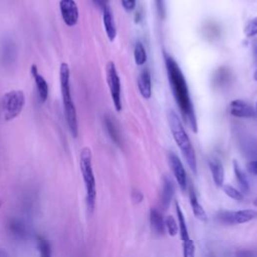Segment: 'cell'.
Instances as JSON below:
<instances>
[{
    "label": "cell",
    "mask_w": 257,
    "mask_h": 257,
    "mask_svg": "<svg viewBox=\"0 0 257 257\" xmlns=\"http://www.w3.org/2000/svg\"><path fill=\"white\" fill-rule=\"evenodd\" d=\"M165 64L170 88L180 110L182 119L193 133H198L197 118L184 74L176 60L167 55L165 56Z\"/></svg>",
    "instance_id": "6da1fadb"
},
{
    "label": "cell",
    "mask_w": 257,
    "mask_h": 257,
    "mask_svg": "<svg viewBox=\"0 0 257 257\" xmlns=\"http://www.w3.org/2000/svg\"><path fill=\"white\" fill-rule=\"evenodd\" d=\"M167 118H168L169 128L171 130V133H172V136H173V138L178 148L182 152V155L184 159L186 160L188 166H189L192 172L196 175L197 174V160H196L195 150L190 141L189 136H188L184 126L182 125L180 117L175 111L169 110L167 113Z\"/></svg>",
    "instance_id": "7a4b0ae2"
},
{
    "label": "cell",
    "mask_w": 257,
    "mask_h": 257,
    "mask_svg": "<svg viewBox=\"0 0 257 257\" xmlns=\"http://www.w3.org/2000/svg\"><path fill=\"white\" fill-rule=\"evenodd\" d=\"M59 82L67 127L74 138H77L79 135L78 115L71 91V71L66 62H62L59 66Z\"/></svg>",
    "instance_id": "3957f363"
},
{
    "label": "cell",
    "mask_w": 257,
    "mask_h": 257,
    "mask_svg": "<svg viewBox=\"0 0 257 257\" xmlns=\"http://www.w3.org/2000/svg\"><path fill=\"white\" fill-rule=\"evenodd\" d=\"M79 167L85 187V202L88 210L93 213L97 201V185L93 169V155L89 147H84L79 155Z\"/></svg>",
    "instance_id": "277c9868"
},
{
    "label": "cell",
    "mask_w": 257,
    "mask_h": 257,
    "mask_svg": "<svg viewBox=\"0 0 257 257\" xmlns=\"http://www.w3.org/2000/svg\"><path fill=\"white\" fill-rule=\"evenodd\" d=\"M25 105V96L21 90H13L6 93L1 99V115L5 121L19 117Z\"/></svg>",
    "instance_id": "5b68a950"
},
{
    "label": "cell",
    "mask_w": 257,
    "mask_h": 257,
    "mask_svg": "<svg viewBox=\"0 0 257 257\" xmlns=\"http://www.w3.org/2000/svg\"><path fill=\"white\" fill-rule=\"evenodd\" d=\"M257 218V211L253 209H244L239 211H219L215 220L222 225H238L244 224Z\"/></svg>",
    "instance_id": "8992f818"
},
{
    "label": "cell",
    "mask_w": 257,
    "mask_h": 257,
    "mask_svg": "<svg viewBox=\"0 0 257 257\" xmlns=\"http://www.w3.org/2000/svg\"><path fill=\"white\" fill-rule=\"evenodd\" d=\"M107 82L110 89L111 97L116 111L121 112L122 110V98H121V79H119L116 64L113 61H109L106 68Z\"/></svg>",
    "instance_id": "52a82bcc"
},
{
    "label": "cell",
    "mask_w": 257,
    "mask_h": 257,
    "mask_svg": "<svg viewBox=\"0 0 257 257\" xmlns=\"http://www.w3.org/2000/svg\"><path fill=\"white\" fill-rule=\"evenodd\" d=\"M59 10L62 20L67 26L73 27L78 23L79 11L75 0H60Z\"/></svg>",
    "instance_id": "ba28073f"
},
{
    "label": "cell",
    "mask_w": 257,
    "mask_h": 257,
    "mask_svg": "<svg viewBox=\"0 0 257 257\" xmlns=\"http://www.w3.org/2000/svg\"><path fill=\"white\" fill-rule=\"evenodd\" d=\"M168 161H169V166L171 170H172V172L175 176V179L178 185L181 188V190L185 192L188 188V177H187L186 170L180 158L176 155L175 153H169Z\"/></svg>",
    "instance_id": "9c48e42d"
},
{
    "label": "cell",
    "mask_w": 257,
    "mask_h": 257,
    "mask_svg": "<svg viewBox=\"0 0 257 257\" xmlns=\"http://www.w3.org/2000/svg\"><path fill=\"white\" fill-rule=\"evenodd\" d=\"M228 111L231 116L239 119L257 118V112L255 111V108L242 99L232 100L228 107Z\"/></svg>",
    "instance_id": "30bf717a"
},
{
    "label": "cell",
    "mask_w": 257,
    "mask_h": 257,
    "mask_svg": "<svg viewBox=\"0 0 257 257\" xmlns=\"http://www.w3.org/2000/svg\"><path fill=\"white\" fill-rule=\"evenodd\" d=\"M30 73H31V76H32L34 81H36L40 99L42 102H44L48 98V92H49L48 83L45 80V79L39 73L38 66L36 64H32L30 66Z\"/></svg>",
    "instance_id": "8fae6325"
},
{
    "label": "cell",
    "mask_w": 257,
    "mask_h": 257,
    "mask_svg": "<svg viewBox=\"0 0 257 257\" xmlns=\"http://www.w3.org/2000/svg\"><path fill=\"white\" fill-rule=\"evenodd\" d=\"M102 22H104L105 31L109 40L113 42L117 38V26L110 6H107L105 9H102Z\"/></svg>",
    "instance_id": "7c38bea8"
},
{
    "label": "cell",
    "mask_w": 257,
    "mask_h": 257,
    "mask_svg": "<svg viewBox=\"0 0 257 257\" xmlns=\"http://www.w3.org/2000/svg\"><path fill=\"white\" fill-rule=\"evenodd\" d=\"M150 223L153 232L157 236H163L165 234L166 225H165V219L162 213L156 209L152 208L150 211Z\"/></svg>",
    "instance_id": "4fadbf2b"
},
{
    "label": "cell",
    "mask_w": 257,
    "mask_h": 257,
    "mask_svg": "<svg viewBox=\"0 0 257 257\" xmlns=\"http://www.w3.org/2000/svg\"><path fill=\"white\" fill-rule=\"evenodd\" d=\"M175 187L173 181L170 177L165 176L163 179V186H162V193H161V203L162 207L166 210L170 206L174 196Z\"/></svg>",
    "instance_id": "5bb4252c"
},
{
    "label": "cell",
    "mask_w": 257,
    "mask_h": 257,
    "mask_svg": "<svg viewBox=\"0 0 257 257\" xmlns=\"http://www.w3.org/2000/svg\"><path fill=\"white\" fill-rule=\"evenodd\" d=\"M138 90L145 99H150L152 97V79L149 70L145 68L138 78Z\"/></svg>",
    "instance_id": "9a60e30c"
},
{
    "label": "cell",
    "mask_w": 257,
    "mask_h": 257,
    "mask_svg": "<svg viewBox=\"0 0 257 257\" xmlns=\"http://www.w3.org/2000/svg\"><path fill=\"white\" fill-rule=\"evenodd\" d=\"M188 188H189V200H190V204H191V207H192V210H193L195 217L197 219L203 221V222H206L208 220L207 213L205 212V210L202 207V205L200 204L198 197H197V194L195 192L194 187L192 185L188 184Z\"/></svg>",
    "instance_id": "2e32d148"
},
{
    "label": "cell",
    "mask_w": 257,
    "mask_h": 257,
    "mask_svg": "<svg viewBox=\"0 0 257 257\" xmlns=\"http://www.w3.org/2000/svg\"><path fill=\"white\" fill-rule=\"evenodd\" d=\"M209 168L212 174L213 181L218 188H222L224 185V168L222 163L217 159L209 160Z\"/></svg>",
    "instance_id": "e0dca14e"
},
{
    "label": "cell",
    "mask_w": 257,
    "mask_h": 257,
    "mask_svg": "<svg viewBox=\"0 0 257 257\" xmlns=\"http://www.w3.org/2000/svg\"><path fill=\"white\" fill-rule=\"evenodd\" d=\"M175 206H176V213H177V217H178V227H179V234L180 237L182 239L183 243H187L191 241L192 239L189 236V230H188L187 224H186V220L183 214V211L180 207V205L178 204V202L175 203Z\"/></svg>",
    "instance_id": "ac0fdd59"
},
{
    "label": "cell",
    "mask_w": 257,
    "mask_h": 257,
    "mask_svg": "<svg viewBox=\"0 0 257 257\" xmlns=\"http://www.w3.org/2000/svg\"><path fill=\"white\" fill-rule=\"evenodd\" d=\"M104 124L107 130V133L109 135L112 141L117 145V146H122V139H121V135L119 133V130L114 122V119L110 116H106L104 119Z\"/></svg>",
    "instance_id": "d6986e66"
},
{
    "label": "cell",
    "mask_w": 257,
    "mask_h": 257,
    "mask_svg": "<svg viewBox=\"0 0 257 257\" xmlns=\"http://www.w3.org/2000/svg\"><path fill=\"white\" fill-rule=\"evenodd\" d=\"M233 170H234V174L236 177V180L239 184V187L242 191V193H248L250 190V184L247 176L245 175L244 171L241 169V167L239 166L237 161L233 162Z\"/></svg>",
    "instance_id": "ffe728a7"
},
{
    "label": "cell",
    "mask_w": 257,
    "mask_h": 257,
    "mask_svg": "<svg viewBox=\"0 0 257 257\" xmlns=\"http://www.w3.org/2000/svg\"><path fill=\"white\" fill-rule=\"evenodd\" d=\"M134 58L137 65L142 66L147 61V51L142 42H137L134 48Z\"/></svg>",
    "instance_id": "44dd1931"
},
{
    "label": "cell",
    "mask_w": 257,
    "mask_h": 257,
    "mask_svg": "<svg viewBox=\"0 0 257 257\" xmlns=\"http://www.w3.org/2000/svg\"><path fill=\"white\" fill-rule=\"evenodd\" d=\"M37 242L40 257H51V246L49 241L42 236H39Z\"/></svg>",
    "instance_id": "7402d4cb"
},
{
    "label": "cell",
    "mask_w": 257,
    "mask_h": 257,
    "mask_svg": "<svg viewBox=\"0 0 257 257\" xmlns=\"http://www.w3.org/2000/svg\"><path fill=\"white\" fill-rule=\"evenodd\" d=\"M222 189H223L224 193L230 197L231 199L235 200V201H242L244 199V195L242 192H240L239 190H237L236 188H234L231 185H223L222 187Z\"/></svg>",
    "instance_id": "603a6c76"
},
{
    "label": "cell",
    "mask_w": 257,
    "mask_h": 257,
    "mask_svg": "<svg viewBox=\"0 0 257 257\" xmlns=\"http://www.w3.org/2000/svg\"><path fill=\"white\" fill-rule=\"evenodd\" d=\"M165 225L170 236H176L177 233H179L178 223L173 216H168L165 219Z\"/></svg>",
    "instance_id": "cb8c5ba5"
},
{
    "label": "cell",
    "mask_w": 257,
    "mask_h": 257,
    "mask_svg": "<svg viewBox=\"0 0 257 257\" xmlns=\"http://www.w3.org/2000/svg\"><path fill=\"white\" fill-rule=\"evenodd\" d=\"M3 51L4 53H2V56H3L4 61H7V62L13 61L15 58V48H14L13 43L10 41H7L5 43V46L3 47Z\"/></svg>",
    "instance_id": "d4e9b609"
},
{
    "label": "cell",
    "mask_w": 257,
    "mask_h": 257,
    "mask_svg": "<svg viewBox=\"0 0 257 257\" xmlns=\"http://www.w3.org/2000/svg\"><path fill=\"white\" fill-rule=\"evenodd\" d=\"M244 34L247 38H253L257 36V16L252 19L244 27Z\"/></svg>",
    "instance_id": "484cf974"
},
{
    "label": "cell",
    "mask_w": 257,
    "mask_h": 257,
    "mask_svg": "<svg viewBox=\"0 0 257 257\" xmlns=\"http://www.w3.org/2000/svg\"><path fill=\"white\" fill-rule=\"evenodd\" d=\"M183 255L184 257H195V244L193 240L183 243Z\"/></svg>",
    "instance_id": "4316f807"
},
{
    "label": "cell",
    "mask_w": 257,
    "mask_h": 257,
    "mask_svg": "<svg viewBox=\"0 0 257 257\" xmlns=\"http://www.w3.org/2000/svg\"><path fill=\"white\" fill-rule=\"evenodd\" d=\"M228 77H229V73L228 71L226 70H219L215 76V81H216V84L218 85H223L225 83V81L228 79Z\"/></svg>",
    "instance_id": "83f0119b"
},
{
    "label": "cell",
    "mask_w": 257,
    "mask_h": 257,
    "mask_svg": "<svg viewBox=\"0 0 257 257\" xmlns=\"http://www.w3.org/2000/svg\"><path fill=\"white\" fill-rule=\"evenodd\" d=\"M10 227H11V230L14 234L22 235V236L25 234V229H24L23 225L21 223H20V222L17 220H12L10 222Z\"/></svg>",
    "instance_id": "f1b7e54d"
},
{
    "label": "cell",
    "mask_w": 257,
    "mask_h": 257,
    "mask_svg": "<svg viewBox=\"0 0 257 257\" xmlns=\"http://www.w3.org/2000/svg\"><path fill=\"white\" fill-rule=\"evenodd\" d=\"M156 8L158 11V15L161 20H165L166 17V4L165 0H155Z\"/></svg>",
    "instance_id": "f546056e"
},
{
    "label": "cell",
    "mask_w": 257,
    "mask_h": 257,
    "mask_svg": "<svg viewBox=\"0 0 257 257\" xmlns=\"http://www.w3.org/2000/svg\"><path fill=\"white\" fill-rule=\"evenodd\" d=\"M121 3L123 8L128 11L131 12L136 8V4H137V0H121Z\"/></svg>",
    "instance_id": "4dcf8cb0"
},
{
    "label": "cell",
    "mask_w": 257,
    "mask_h": 257,
    "mask_svg": "<svg viewBox=\"0 0 257 257\" xmlns=\"http://www.w3.org/2000/svg\"><path fill=\"white\" fill-rule=\"evenodd\" d=\"M132 199L135 203L137 204H139L141 203L143 200H144V196H143V193L139 190H134L132 192Z\"/></svg>",
    "instance_id": "1f68e13d"
},
{
    "label": "cell",
    "mask_w": 257,
    "mask_h": 257,
    "mask_svg": "<svg viewBox=\"0 0 257 257\" xmlns=\"http://www.w3.org/2000/svg\"><path fill=\"white\" fill-rule=\"evenodd\" d=\"M248 172L253 174V175H256L257 176V160H254V161H251L247 164L246 166Z\"/></svg>",
    "instance_id": "d6a6232c"
},
{
    "label": "cell",
    "mask_w": 257,
    "mask_h": 257,
    "mask_svg": "<svg viewBox=\"0 0 257 257\" xmlns=\"http://www.w3.org/2000/svg\"><path fill=\"white\" fill-rule=\"evenodd\" d=\"M94 2L100 9H105L109 6V0H94Z\"/></svg>",
    "instance_id": "836d02e7"
},
{
    "label": "cell",
    "mask_w": 257,
    "mask_h": 257,
    "mask_svg": "<svg viewBox=\"0 0 257 257\" xmlns=\"http://www.w3.org/2000/svg\"><path fill=\"white\" fill-rule=\"evenodd\" d=\"M253 79H254V80H256V81H257V68H256V71L254 72V75H253Z\"/></svg>",
    "instance_id": "e575fe53"
},
{
    "label": "cell",
    "mask_w": 257,
    "mask_h": 257,
    "mask_svg": "<svg viewBox=\"0 0 257 257\" xmlns=\"http://www.w3.org/2000/svg\"><path fill=\"white\" fill-rule=\"evenodd\" d=\"M253 205H254L255 207H257V198H256V199L253 201Z\"/></svg>",
    "instance_id": "d590c367"
},
{
    "label": "cell",
    "mask_w": 257,
    "mask_h": 257,
    "mask_svg": "<svg viewBox=\"0 0 257 257\" xmlns=\"http://www.w3.org/2000/svg\"><path fill=\"white\" fill-rule=\"evenodd\" d=\"M1 205H2V201H1V199H0V207H1Z\"/></svg>",
    "instance_id": "8d00e7d4"
},
{
    "label": "cell",
    "mask_w": 257,
    "mask_h": 257,
    "mask_svg": "<svg viewBox=\"0 0 257 257\" xmlns=\"http://www.w3.org/2000/svg\"><path fill=\"white\" fill-rule=\"evenodd\" d=\"M255 111L257 112V102H256V106H255Z\"/></svg>",
    "instance_id": "74e56055"
}]
</instances>
